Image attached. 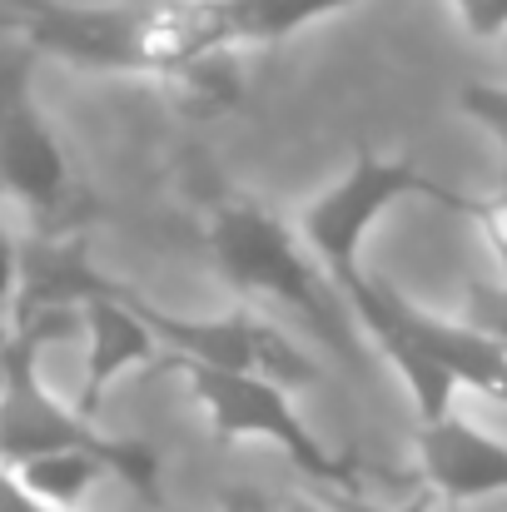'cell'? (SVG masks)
I'll use <instances>...</instances> for the list:
<instances>
[{
  "instance_id": "obj_10",
  "label": "cell",
  "mask_w": 507,
  "mask_h": 512,
  "mask_svg": "<svg viewBox=\"0 0 507 512\" xmlns=\"http://www.w3.org/2000/svg\"><path fill=\"white\" fill-rule=\"evenodd\" d=\"M418 478L443 503H478L507 493V443L443 413L418 428Z\"/></svg>"
},
{
  "instance_id": "obj_2",
  "label": "cell",
  "mask_w": 507,
  "mask_h": 512,
  "mask_svg": "<svg viewBox=\"0 0 507 512\" xmlns=\"http://www.w3.org/2000/svg\"><path fill=\"white\" fill-rule=\"evenodd\" d=\"M204 244H209V259L229 289L254 294V299H274V304L304 314V324L338 358L363 363V348L353 339V314H348L338 284L309 254L299 229H289L274 209H264L249 194H224L204 219Z\"/></svg>"
},
{
  "instance_id": "obj_23",
  "label": "cell",
  "mask_w": 507,
  "mask_h": 512,
  "mask_svg": "<svg viewBox=\"0 0 507 512\" xmlns=\"http://www.w3.org/2000/svg\"><path fill=\"white\" fill-rule=\"evenodd\" d=\"M5 339H10V329H0V353H5Z\"/></svg>"
},
{
  "instance_id": "obj_13",
  "label": "cell",
  "mask_w": 507,
  "mask_h": 512,
  "mask_svg": "<svg viewBox=\"0 0 507 512\" xmlns=\"http://www.w3.org/2000/svg\"><path fill=\"white\" fill-rule=\"evenodd\" d=\"M165 85H169V95H174V105H179L189 120L229 115V110H239V100H244V80L229 70V50H214V55L184 65L179 75H169Z\"/></svg>"
},
{
  "instance_id": "obj_15",
  "label": "cell",
  "mask_w": 507,
  "mask_h": 512,
  "mask_svg": "<svg viewBox=\"0 0 507 512\" xmlns=\"http://www.w3.org/2000/svg\"><path fill=\"white\" fill-rule=\"evenodd\" d=\"M458 105L473 125H483L498 145L507 150V85H463Z\"/></svg>"
},
{
  "instance_id": "obj_3",
  "label": "cell",
  "mask_w": 507,
  "mask_h": 512,
  "mask_svg": "<svg viewBox=\"0 0 507 512\" xmlns=\"http://www.w3.org/2000/svg\"><path fill=\"white\" fill-rule=\"evenodd\" d=\"M30 50H0V194L15 199L40 239L80 234L90 219V189L70 165L45 105L30 85Z\"/></svg>"
},
{
  "instance_id": "obj_11",
  "label": "cell",
  "mask_w": 507,
  "mask_h": 512,
  "mask_svg": "<svg viewBox=\"0 0 507 512\" xmlns=\"http://www.w3.org/2000/svg\"><path fill=\"white\" fill-rule=\"evenodd\" d=\"M15 478H20L40 503L80 512V503H85L105 478H120V463L105 458V453H90V448H65V453H40V458L20 463Z\"/></svg>"
},
{
  "instance_id": "obj_16",
  "label": "cell",
  "mask_w": 507,
  "mask_h": 512,
  "mask_svg": "<svg viewBox=\"0 0 507 512\" xmlns=\"http://www.w3.org/2000/svg\"><path fill=\"white\" fill-rule=\"evenodd\" d=\"M309 498H319L329 512H433V493H428V488H423L413 503H403V508L373 503V498H363L358 488H324V483H314V488H309Z\"/></svg>"
},
{
  "instance_id": "obj_5",
  "label": "cell",
  "mask_w": 507,
  "mask_h": 512,
  "mask_svg": "<svg viewBox=\"0 0 507 512\" xmlns=\"http://www.w3.org/2000/svg\"><path fill=\"white\" fill-rule=\"evenodd\" d=\"M165 373H179L189 398L204 408L214 443H244V438H264L274 443L309 483L324 488H358V468L353 458L334 453L294 408L289 388L259 373H234V368H209L194 358H174L169 353Z\"/></svg>"
},
{
  "instance_id": "obj_21",
  "label": "cell",
  "mask_w": 507,
  "mask_h": 512,
  "mask_svg": "<svg viewBox=\"0 0 507 512\" xmlns=\"http://www.w3.org/2000/svg\"><path fill=\"white\" fill-rule=\"evenodd\" d=\"M219 512H284L274 498H264L259 488H229L219 498Z\"/></svg>"
},
{
  "instance_id": "obj_9",
  "label": "cell",
  "mask_w": 507,
  "mask_h": 512,
  "mask_svg": "<svg viewBox=\"0 0 507 512\" xmlns=\"http://www.w3.org/2000/svg\"><path fill=\"white\" fill-rule=\"evenodd\" d=\"M85 314V378H80V413H100L105 393L120 373L130 368H169V348L160 343V334L140 319V309L130 304V284L100 279V289L80 304Z\"/></svg>"
},
{
  "instance_id": "obj_19",
  "label": "cell",
  "mask_w": 507,
  "mask_h": 512,
  "mask_svg": "<svg viewBox=\"0 0 507 512\" xmlns=\"http://www.w3.org/2000/svg\"><path fill=\"white\" fill-rule=\"evenodd\" d=\"M0 512H65V508L40 503V498L15 478V468H5V463H0Z\"/></svg>"
},
{
  "instance_id": "obj_17",
  "label": "cell",
  "mask_w": 507,
  "mask_h": 512,
  "mask_svg": "<svg viewBox=\"0 0 507 512\" xmlns=\"http://www.w3.org/2000/svg\"><path fill=\"white\" fill-rule=\"evenodd\" d=\"M468 324H478L483 334L507 348V289L498 284H468Z\"/></svg>"
},
{
  "instance_id": "obj_6",
  "label": "cell",
  "mask_w": 507,
  "mask_h": 512,
  "mask_svg": "<svg viewBox=\"0 0 507 512\" xmlns=\"http://www.w3.org/2000/svg\"><path fill=\"white\" fill-rule=\"evenodd\" d=\"M403 199H428L453 214L468 209V194L438 184L413 160H388L378 150H358L348 174L299 214V239L309 244V254L324 264L329 279H343L358 269V254H363V239L373 234V224Z\"/></svg>"
},
{
  "instance_id": "obj_14",
  "label": "cell",
  "mask_w": 507,
  "mask_h": 512,
  "mask_svg": "<svg viewBox=\"0 0 507 512\" xmlns=\"http://www.w3.org/2000/svg\"><path fill=\"white\" fill-rule=\"evenodd\" d=\"M463 219H473V229L483 234V244H488V254L498 259V269H507V184L493 189V194H483V199L468 194Z\"/></svg>"
},
{
  "instance_id": "obj_18",
  "label": "cell",
  "mask_w": 507,
  "mask_h": 512,
  "mask_svg": "<svg viewBox=\"0 0 507 512\" xmlns=\"http://www.w3.org/2000/svg\"><path fill=\"white\" fill-rule=\"evenodd\" d=\"M473 40H503L507 35V0H448Z\"/></svg>"
},
{
  "instance_id": "obj_22",
  "label": "cell",
  "mask_w": 507,
  "mask_h": 512,
  "mask_svg": "<svg viewBox=\"0 0 507 512\" xmlns=\"http://www.w3.org/2000/svg\"><path fill=\"white\" fill-rule=\"evenodd\" d=\"M284 512H329V508H324L319 498H309V493H304V498H289V503H284Z\"/></svg>"
},
{
  "instance_id": "obj_4",
  "label": "cell",
  "mask_w": 507,
  "mask_h": 512,
  "mask_svg": "<svg viewBox=\"0 0 507 512\" xmlns=\"http://www.w3.org/2000/svg\"><path fill=\"white\" fill-rule=\"evenodd\" d=\"M65 448H90L120 463V483L155 503L160 498V453L130 438H110L95 428L90 413L60 403L50 383L40 378V348L25 339H5L0 353V463L20 468L40 453H65Z\"/></svg>"
},
{
  "instance_id": "obj_20",
  "label": "cell",
  "mask_w": 507,
  "mask_h": 512,
  "mask_svg": "<svg viewBox=\"0 0 507 512\" xmlns=\"http://www.w3.org/2000/svg\"><path fill=\"white\" fill-rule=\"evenodd\" d=\"M15 289H20V244L0 229V314L15 304Z\"/></svg>"
},
{
  "instance_id": "obj_1",
  "label": "cell",
  "mask_w": 507,
  "mask_h": 512,
  "mask_svg": "<svg viewBox=\"0 0 507 512\" xmlns=\"http://www.w3.org/2000/svg\"><path fill=\"white\" fill-rule=\"evenodd\" d=\"M0 30L30 55H50L105 75L169 80L184 65L234 50L219 0H130V5H70V0H0Z\"/></svg>"
},
{
  "instance_id": "obj_12",
  "label": "cell",
  "mask_w": 507,
  "mask_h": 512,
  "mask_svg": "<svg viewBox=\"0 0 507 512\" xmlns=\"http://www.w3.org/2000/svg\"><path fill=\"white\" fill-rule=\"evenodd\" d=\"M358 0H219L234 45H274L289 40L299 30H309L314 20H329L338 10H348Z\"/></svg>"
},
{
  "instance_id": "obj_8",
  "label": "cell",
  "mask_w": 507,
  "mask_h": 512,
  "mask_svg": "<svg viewBox=\"0 0 507 512\" xmlns=\"http://www.w3.org/2000/svg\"><path fill=\"white\" fill-rule=\"evenodd\" d=\"M334 284L348 309H378L393 329H403L408 339L418 343L458 388H473V393H483V398H493V403L507 408V348L493 339V334H483V329L468 324V319H463V324L433 319V314H423L418 304H408L398 289H388L383 279H368L363 269L343 274Z\"/></svg>"
},
{
  "instance_id": "obj_7",
  "label": "cell",
  "mask_w": 507,
  "mask_h": 512,
  "mask_svg": "<svg viewBox=\"0 0 507 512\" xmlns=\"http://www.w3.org/2000/svg\"><path fill=\"white\" fill-rule=\"evenodd\" d=\"M130 304L140 309V319L160 334V343L174 358H194V363L234 368V373H259V378L284 383L289 393L319 383V358L304 343L289 339L279 324H269L249 309H229L219 319H184V314H169L160 304H150L135 289H130Z\"/></svg>"
}]
</instances>
